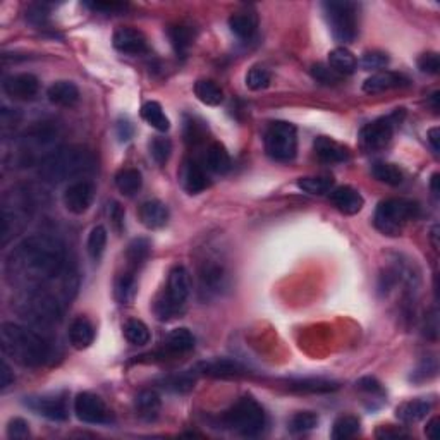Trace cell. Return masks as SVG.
Instances as JSON below:
<instances>
[{"label":"cell","instance_id":"obj_1","mask_svg":"<svg viewBox=\"0 0 440 440\" xmlns=\"http://www.w3.org/2000/svg\"><path fill=\"white\" fill-rule=\"evenodd\" d=\"M66 269V246L48 234L28 236L11 252L6 264L11 284L24 289L42 288L52 278L62 276Z\"/></svg>","mask_w":440,"mask_h":440},{"label":"cell","instance_id":"obj_2","mask_svg":"<svg viewBox=\"0 0 440 440\" xmlns=\"http://www.w3.org/2000/svg\"><path fill=\"white\" fill-rule=\"evenodd\" d=\"M0 344L4 354L21 366L36 368L52 358V346L45 337L14 322H4L0 327Z\"/></svg>","mask_w":440,"mask_h":440},{"label":"cell","instance_id":"obj_3","mask_svg":"<svg viewBox=\"0 0 440 440\" xmlns=\"http://www.w3.org/2000/svg\"><path fill=\"white\" fill-rule=\"evenodd\" d=\"M95 165V157L88 148L69 145L43 157L38 165V176L48 184H60L64 181L90 174Z\"/></svg>","mask_w":440,"mask_h":440},{"label":"cell","instance_id":"obj_4","mask_svg":"<svg viewBox=\"0 0 440 440\" xmlns=\"http://www.w3.org/2000/svg\"><path fill=\"white\" fill-rule=\"evenodd\" d=\"M189 293H191V277H189L188 269L183 265L172 266V270L169 272L167 288L153 303V312H155L157 318L167 322L177 317L183 312Z\"/></svg>","mask_w":440,"mask_h":440},{"label":"cell","instance_id":"obj_5","mask_svg":"<svg viewBox=\"0 0 440 440\" xmlns=\"http://www.w3.org/2000/svg\"><path fill=\"white\" fill-rule=\"evenodd\" d=\"M419 215V205L406 198H389L378 203L373 224L385 236H399L411 220Z\"/></svg>","mask_w":440,"mask_h":440},{"label":"cell","instance_id":"obj_6","mask_svg":"<svg viewBox=\"0 0 440 440\" xmlns=\"http://www.w3.org/2000/svg\"><path fill=\"white\" fill-rule=\"evenodd\" d=\"M222 422L225 423V427L244 437H256L265 429L266 414L256 399H253L252 395H243L231 410L225 411Z\"/></svg>","mask_w":440,"mask_h":440},{"label":"cell","instance_id":"obj_7","mask_svg":"<svg viewBox=\"0 0 440 440\" xmlns=\"http://www.w3.org/2000/svg\"><path fill=\"white\" fill-rule=\"evenodd\" d=\"M18 312L23 318L38 325H52L62 317L57 300L43 288L24 289L18 300Z\"/></svg>","mask_w":440,"mask_h":440},{"label":"cell","instance_id":"obj_8","mask_svg":"<svg viewBox=\"0 0 440 440\" xmlns=\"http://www.w3.org/2000/svg\"><path fill=\"white\" fill-rule=\"evenodd\" d=\"M324 14L327 24L330 28V33L339 43H353L358 36V14L356 4L353 2H324Z\"/></svg>","mask_w":440,"mask_h":440},{"label":"cell","instance_id":"obj_9","mask_svg":"<svg viewBox=\"0 0 440 440\" xmlns=\"http://www.w3.org/2000/svg\"><path fill=\"white\" fill-rule=\"evenodd\" d=\"M266 155L277 162H290L298 153V132L293 124L276 120L265 132Z\"/></svg>","mask_w":440,"mask_h":440},{"label":"cell","instance_id":"obj_10","mask_svg":"<svg viewBox=\"0 0 440 440\" xmlns=\"http://www.w3.org/2000/svg\"><path fill=\"white\" fill-rule=\"evenodd\" d=\"M399 111L393 112L390 115L385 117H378V119L371 120L370 124H366L365 128L359 131V138H361L363 147H366L368 150H378V148H383L394 136V129L401 123L399 119Z\"/></svg>","mask_w":440,"mask_h":440},{"label":"cell","instance_id":"obj_11","mask_svg":"<svg viewBox=\"0 0 440 440\" xmlns=\"http://www.w3.org/2000/svg\"><path fill=\"white\" fill-rule=\"evenodd\" d=\"M74 413L79 422L90 423V425H102V423L111 422V411L105 406L103 399L91 393L76 395Z\"/></svg>","mask_w":440,"mask_h":440},{"label":"cell","instance_id":"obj_12","mask_svg":"<svg viewBox=\"0 0 440 440\" xmlns=\"http://www.w3.org/2000/svg\"><path fill=\"white\" fill-rule=\"evenodd\" d=\"M93 198H95V186L90 181L79 179L67 186L62 201L67 212L74 213V215H83L91 207Z\"/></svg>","mask_w":440,"mask_h":440},{"label":"cell","instance_id":"obj_13","mask_svg":"<svg viewBox=\"0 0 440 440\" xmlns=\"http://www.w3.org/2000/svg\"><path fill=\"white\" fill-rule=\"evenodd\" d=\"M2 88L4 93H6L11 100L28 102V100H33L35 96L38 95L40 81L35 74L21 72V74H14L4 79Z\"/></svg>","mask_w":440,"mask_h":440},{"label":"cell","instance_id":"obj_14","mask_svg":"<svg viewBox=\"0 0 440 440\" xmlns=\"http://www.w3.org/2000/svg\"><path fill=\"white\" fill-rule=\"evenodd\" d=\"M198 278H200V293L205 294V298L217 296L227 284V273H225L224 265L213 260L205 261L201 265Z\"/></svg>","mask_w":440,"mask_h":440},{"label":"cell","instance_id":"obj_15","mask_svg":"<svg viewBox=\"0 0 440 440\" xmlns=\"http://www.w3.org/2000/svg\"><path fill=\"white\" fill-rule=\"evenodd\" d=\"M26 405L40 417L52 419V422H64L69 417L67 411L66 399L62 395H38V397H30Z\"/></svg>","mask_w":440,"mask_h":440},{"label":"cell","instance_id":"obj_16","mask_svg":"<svg viewBox=\"0 0 440 440\" xmlns=\"http://www.w3.org/2000/svg\"><path fill=\"white\" fill-rule=\"evenodd\" d=\"M115 50L123 52L128 55H140L148 52V43L145 35L138 30H132V28H120L114 33L112 38Z\"/></svg>","mask_w":440,"mask_h":440},{"label":"cell","instance_id":"obj_17","mask_svg":"<svg viewBox=\"0 0 440 440\" xmlns=\"http://www.w3.org/2000/svg\"><path fill=\"white\" fill-rule=\"evenodd\" d=\"M330 201L339 212L344 215H356L361 212L365 200L359 195L358 189L351 188V186H339L330 191Z\"/></svg>","mask_w":440,"mask_h":440},{"label":"cell","instance_id":"obj_18","mask_svg":"<svg viewBox=\"0 0 440 440\" xmlns=\"http://www.w3.org/2000/svg\"><path fill=\"white\" fill-rule=\"evenodd\" d=\"M410 79L406 76L399 74V72L393 71H380L371 74L365 83H363V91L365 93H382L394 90V88L406 86Z\"/></svg>","mask_w":440,"mask_h":440},{"label":"cell","instance_id":"obj_19","mask_svg":"<svg viewBox=\"0 0 440 440\" xmlns=\"http://www.w3.org/2000/svg\"><path fill=\"white\" fill-rule=\"evenodd\" d=\"M313 150L315 155L325 164H341L349 159L348 148L342 147L337 141L327 138V136H318L313 141Z\"/></svg>","mask_w":440,"mask_h":440},{"label":"cell","instance_id":"obj_20","mask_svg":"<svg viewBox=\"0 0 440 440\" xmlns=\"http://www.w3.org/2000/svg\"><path fill=\"white\" fill-rule=\"evenodd\" d=\"M138 217L147 229H160L167 224L169 208L160 200H148L141 203Z\"/></svg>","mask_w":440,"mask_h":440},{"label":"cell","instance_id":"obj_21","mask_svg":"<svg viewBox=\"0 0 440 440\" xmlns=\"http://www.w3.org/2000/svg\"><path fill=\"white\" fill-rule=\"evenodd\" d=\"M67 337H69V344L74 349H88L93 344V341H95V329H93L91 322L88 318L78 317L69 325Z\"/></svg>","mask_w":440,"mask_h":440},{"label":"cell","instance_id":"obj_22","mask_svg":"<svg viewBox=\"0 0 440 440\" xmlns=\"http://www.w3.org/2000/svg\"><path fill=\"white\" fill-rule=\"evenodd\" d=\"M183 186L189 195H198V193L205 191L210 186L207 171L193 160L186 162L183 169Z\"/></svg>","mask_w":440,"mask_h":440},{"label":"cell","instance_id":"obj_23","mask_svg":"<svg viewBox=\"0 0 440 440\" xmlns=\"http://www.w3.org/2000/svg\"><path fill=\"white\" fill-rule=\"evenodd\" d=\"M47 96L59 107H72L79 102V90L72 81H55L47 90Z\"/></svg>","mask_w":440,"mask_h":440},{"label":"cell","instance_id":"obj_24","mask_svg":"<svg viewBox=\"0 0 440 440\" xmlns=\"http://www.w3.org/2000/svg\"><path fill=\"white\" fill-rule=\"evenodd\" d=\"M198 370L201 373L210 375V377H237V375H243L246 368L241 363L234 361V359H227V358H219V359H213V361H207V363H201L198 366Z\"/></svg>","mask_w":440,"mask_h":440},{"label":"cell","instance_id":"obj_25","mask_svg":"<svg viewBox=\"0 0 440 440\" xmlns=\"http://www.w3.org/2000/svg\"><path fill=\"white\" fill-rule=\"evenodd\" d=\"M193 349H195V336L186 327L172 330L164 342L165 354H184Z\"/></svg>","mask_w":440,"mask_h":440},{"label":"cell","instance_id":"obj_26","mask_svg":"<svg viewBox=\"0 0 440 440\" xmlns=\"http://www.w3.org/2000/svg\"><path fill=\"white\" fill-rule=\"evenodd\" d=\"M205 164H207L208 171L215 172V174H227L231 171V155H229L224 145L215 141L208 147L207 155H205Z\"/></svg>","mask_w":440,"mask_h":440},{"label":"cell","instance_id":"obj_27","mask_svg":"<svg viewBox=\"0 0 440 440\" xmlns=\"http://www.w3.org/2000/svg\"><path fill=\"white\" fill-rule=\"evenodd\" d=\"M136 413L140 414V418L147 419V422H153L160 413V407H162V401H160V395L155 390L145 389L136 395Z\"/></svg>","mask_w":440,"mask_h":440},{"label":"cell","instance_id":"obj_28","mask_svg":"<svg viewBox=\"0 0 440 440\" xmlns=\"http://www.w3.org/2000/svg\"><path fill=\"white\" fill-rule=\"evenodd\" d=\"M329 67L336 71L339 76H348L356 71L358 60L349 48L337 47L329 54Z\"/></svg>","mask_w":440,"mask_h":440},{"label":"cell","instance_id":"obj_29","mask_svg":"<svg viewBox=\"0 0 440 440\" xmlns=\"http://www.w3.org/2000/svg\"><path fill=\"white\" fill-rule=\"evenodd\" d=\"M258 26L256 16L252 12H236L229 18V28L237 38L241 40H249L253 38Z\"/></svg>","mask_w":440,"mask_h":440},{"label":"cell","instance_id":"obj_30","mask_svg":"<svg viewBox=\"0 0 440 440\" xmlns=\"http://www.w3.org/2000/svg\"><path fill=\"white\" fill-rule=\"evenodd\" d=\"M431 405L429 401H423V399H413V401L402 402L401 406L395 411V417L405 423H417L419 419H423L427 414L430 413Z\"/></svg>","mask_w":440,"mask_h":440},{"label":"cell","instance_id":"obj_31","mask_svg":"<svg viewBox=\"0 0 440 440\" xmlns=\"http://www.w3.org/2000/svg\"><path fill=\"white\" fill-rule=\"evenodd\" d=\"M169 40H171V45L174 47L176 54L184 57L188 54L189 47L193 45V40H195V31L191 30V26H186V24H176L167 30Z\"/></svg>","mask_w":440,"mask_h":440},{"label":"cell","instance_id":"obj_32","mask_svg":"<svg viewBox=\"0 0 440 440\" xmlns=\"http://www.w3.org/2000/svg\"><path fill=\"white\" fill-rule=\"evenodd\" d=\"M115 186L120 195L135 196L143 186V177L138 169H123L115 174Z\"/></svg>","mask_w":440,"mask_h":440},{"label":"cell","instance_id":"obj_33","mask_svg":"<svg viewBox=\"0 0 440 440\" xmlns=\"http://www.w3.org/2000/svg\"><path fill=\"white\" fill-rule=\"evenodd\" d=\"M141 117H143L145 123L150 124L152 128H155L160 132L169 131V128H171V120L165 115L162 105L159 102H153V100L143 103V107H141Z\"/></svg>","mask_w":440,"mask_h":440},{"label":"cell","instance_id":"obj_34","mask_svg":"<svg viewBox=\"0 0 440 440\" xmlns=\"http://www.w3.org/2000/svg\"><path fill=\"white\" fill-rule=\"evenodd\" d=\"M195 95L201 103L208 107H217L224 102V93L219 88V84L210 79H200L195 83Z\"/></svg>","mask_w":440,"mask_h":440},{"label":"cell","instance_id":"obj_35","mask_svg":"<svg viewBox=\"0 0 440 440\" xmlns=\"http://www.w3.org/2000/svg\"><path fill=\"white\" fill-rule=\"evenodd\" d=\"M136 289H138V282H136L135 272L129 270L126 273H120L115 281V300L120 303V305H128L135 300L136 296Z\"/></svg>","mask_w":440,"mask_h":440},{"label":"cell","instance_id":"obj_36","mask_svg":"<svg viewBox=\"0 0 440 440\" xmlns=\"http://www.w3.org/2000/svg\"><path fill=\"white\" fill-rule=\"evenodd\" d=\"M298 188L308 195H325L334 189V179L325 176H308L298 179Z\"/></svg>","mask_w":440,"mask_h":440},{"label":"cell","instance_id":"obj_37","mask_svg":"<svg viewBox=\"0 0 440 440\" xmlns=\"http://www.w3.org/2000/svg\"><path fill=\"white\" fill-rule=\"evenodd\" d=\"M371 176H373L377 181H380V183L389 186H399L402 183V179H405L401 169H399L397 165L389 162L373 164V167H371Z\"/></svg>","mask_w":440,"mask_h":440},{"label":"cell","instance_id":"obj_38","mask_svg":"<svg viewBox=\"0 0 440 440\" xmlns=\"http://www.w3.org/2000/svg\"><path fill=\"white\" fill-rule=\"evenodd\" d=\"M123 330H124V337H126V341L129 342V344L145 346L150 342V337H152L150 330H148V327L145 325L141 320L131 318V320H128L126 324H124Z\"/></svg>","mask_w":440,"mask_h":440},{"label":"cell","instance_id":"obj_39","mask_svg":"<svg viewBox=\"0 0 440 440\" xmlns=\"http://www.w3.org/2000/svg\"><path fill=\"white\" fill-rule=\"evenodd\" d=\"M148 255H150V243H148V239H145V237H138V239H132L131 243H129L126 256H128V264L129 266H131L132 272H135L140 265L145 264V260H147Z\"/></svg>","mask_w":440,"mask_h":440},{"label":"cell","instance_id":"obj_40","mask_svg":"<svg viewBox=\"0 0 440 440\" xmlns=\"http://www.w3.org/2000/svg\"><path fill=\"white\" fill-rule=\"evenodd\" d=\"M359 431V419L353 414H344L339 417L332 425V439L334 440H346L354 437Z\"/></svg>","mask_w":440,"mask_h":440},{"label":"cell","instance_id":"obj_41","mask_svg":"<svg viewBox=\"0 0 440 440\" xmlns=\"http://www.w3.org/2000/svg\"><path fill=\"white\" fill-rule=\"evenodd\" d=\"M290 389L298 393H332L337 389L336 382L324 380V378H303V380L290 382Z\"/></svg>","mask_w":440,"mask_h":440},{"label":"cell","instance_id":"obj_42","mask_svg":"<svg viewBox=\"0 0 440 440\" xmlns=\"http://www.w3.org/2000/svg\"><path fill=\"white\" fill-rule=\"evenodd\" d=\"M105 246H107V229L103 225H95L91 229L90 236H88V253L93 260H100V256L103 255Z\"/></svg>","mask_w":440,"mask_h":440},{"label":"cell","instance_id":"obj_43","mask_svg":"<svg viewBox=\"0 0 440 440\" xmlns=\"http://www.w3.org/2000/svg\"><path fill=\"white\" fill-rule=\"evenodd\" d=\"M318 425V414L313 411H300L289 419V430L293 434H305Z\"/></svg>","mask_w":440,"mask_h":440},{"label":"cell","instance_id":"obj_44","mask_svg":"<svg viewBox=\"0 0 440 440\" xmlns=\"http://www.w3.org/2000/svg\"><path fill=\"white\" fill-rule=\"evenodd\" d=\"M244 81H246V86H248L249 90L261 91V90H265V88L270 86L272 76H270V72L266 71L265 67L253 66L252 69L248 71V74H246Z\"/></svg>","mask_w":440,"mask_h":440},{"label":"cell","instance_id":"obj_45","mask_svg":"<svg viewBox=\"0 0 440 440\" xmlns=\"http://www.w3.org/2000/svg\"><path fill=\"white\" fill-rule=\"evenodd\" d=\"M150 153L159 165H165L171 159L172 143L169 138H153L150 143Z\"/></svg>","mask_w":440,"mask_h":440},{"label":"cell","instance_id":"obj_46","mask_svg":"<svg viewBox=\"0 0 440 440\" xmlns=\"http://www.w3.org/2000/svg\"><path fill=\"white\" fill-rule=\"evenodd\" d=\"M164 387L174 390V393H188L195 387V375L193 373H181L169 377L164 380Z\"/></svg>","mask_w":440,"mask_h":440},{"label":"cell","instance_id":"obj_47","mask_svg":"<svg viewBox=\"0 0 440 440\" xmlns=\"http://www.w3.org/2000/svg\"><path fill=\"white\" fill-rule=\"evenodd\" d=\"M310 72H312V78L315 81L322 84H337L342 79V76H339L336 71L330 69L325 64H315Z\"/></svg>","mask_w":440,"mask_h":440},{"label":"cell","instance_id":"obj_48","mask_svg":"<svg viewBox=\"0 0 440 440\" xmlns=\"http://www.w3.org/2000/svg\"><path fill=\"white\" fill-rule=\"evenodd\" d=\"M359 64H361L363 69H366V71L382 69V67H385L387 64H389V55L378 50H371V52H366V54H363Z\"/></svg>","mask_w":440,"mask_h":440},{"label":"cell","instance_id":"obj_49","mask_svg":"<svg viewBox=\"0 0 440 440\" xmlns=\"http://www.w3.org/2000/svg\"><path fill=\"white\" fill-rule=\"evenodd\" d=\"M418 69L422 72H425V74H439L440 59H439L437 52H427V54L419 55Z\"/></svg>","mask_w":440,"mask_h":440},{"label":"cell","instance_id":"obj_50","mask_svg":"<svg viewBox=\"0 0 440 440\" xmlns=\"http://www.w3.org/2000/svg\"><path fill=\"white\" fill-rule=\"evenodd\" d=\"M7 437L9 439H28L30 437V425L23 418H12L7 425Z\"/></svg>","mask_w":440,"mask_h":440},{"label":"cell","instance_id":"obj_51","mask_svg":"<svg viewBox=\"0 0 440 440\" xmlns=\"http://www.w3.org/2000/svg\"><path fill=\"white\" fill-rule=\"evenodd\" d=\"M358 389L365 390L366 394H371V395H378V397H383L385 395V390H383L382 383L377 380V378L373 377H363L358 380Z\"/></svg>","mask_w":440,"mask_h":440},{"label":"cell","instance_id":"obj_52","mask_svg":"<svg viewBox=\"0 0 440 440\" xmlns=\"http://www.w3.org/2000/svg\"><path fill=\"white\" fill-rule=\"evenodd\" d=\"M375 437L389 440V439H406V437H410V435H407V431L399 429V427L382 425V427H378L377 431H375Z\"/></svg>","mask_w":440,"mask_h":440},{"label":"cell","instance_id":"obj_53","mask_svg":"<svg viewBox=\"0 0 440 440\" xmlns=\"http://www.w3.org/2000/svg\"><path fill=\"white\" fill-rule=\"evenodd\" d=\"M86 7H90L93 11H102L107 14H114V12L126 9V4H117V2H93V4H84Z\"/></svg>","mask_w":440,"mask_h":440},{"label":"cell","instance_id":"obj_54","mask_svg":"<svg viewBox=\"0 0 440 440\" xmlns=\"http://www.w3.org/2000/svg\"><path fill=\"white\" fill-rule=\"evenodd\" d=\"M115 132H117V138H119V141H129L132 138L135 129H132V124L129 123L128 119H119L117 120Z\"/></svg>","mask_w":440,"mask_h":440},{"label":"cell","instance_id":"obj_55","mask_svg":"<svg viewBox=\"0 0 440 440\" xmlns=\"http://www.w3.org/2000/svg\"><path fill=\"white\" fill-rule=\"evenodd\" d=\"M108 215H111L112 224L115 225L117 231H123V227H124V210H123V207L114 201V203L111 205V208H108Z\"/></svg>","mask_w":440,"mask_h":440},{"label":"cell","instance_id":"obj_56","mask_svg":"<svg viewBox=\"0 0 440 440\" xmlns=\"http://www.w3.org/2000/svg\"><path fill=\"white\" fill-rule=\"evenodd\" d=\"M14 383V373L11 371V366L7 365V361L4 359L2 366H0V389L6 390L7 387Z\"/></svg>","mask_w":440,"mask_h":440},{"label":"cell","instance_id":"obj_57","mask_svg":"<svg viewBox=\"0 0 440 440\" xmlns=\"http://www.w3.org/2000/svg\"><path fill=\"white\" fill-rule=\"evenodd\" d=\"M427 138H429V143L431 145L435 153L440 152V129L439 128H431L429 132H427Z\"/></svg>","mask_w":440,"mask_h":440},{"label":"cell","instance_id":"obj_58","mask_svg":"<svg viewBox=\"0 0 440 440\" xmlns=\"http://www.w3.org/2000/svg\"><path fill=\"white\" fill-rule=\"evenodd\" d=\"M439 417H434L430 419L429 423H427V429H425V434H427V437L429 439H437V429H439Z\"/></svg>","mask_w":440,"mask_h":440},{"label":"cell","instance_id":"obj_59","mask_svg":"<svg viewBox=\"0 0 440 440\" xmlns=\"http://www.w3.org/2000/svg\"><path fill=\"white\" fill-rule=\"evenodd\" d=\"M439 174L437 172H435L434 176H431V179H430V188H431V191H434V195L435 196H439V193H440V188H439Z\"/></svg>","mask_w":440,"mask_h":440},{"label":"cell","instance_id":"obj_60","mask_svg":"<svg viewBox=\"0 0 440 440\" xmlns=\"http://www.w3.org/2000/svg\"><path fill=\"white\" fill-rule=\"evenodd\" d=\"M439 96H440L439 91H435L434 95H431V105H434V111H439Z\"/></svg>","mask_w":440,"mask_h":440}]
</instances>
